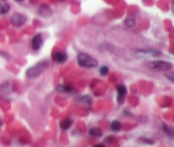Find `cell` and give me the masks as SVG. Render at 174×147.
<instances>
[{"label":"cell","mask_w":174,"mask_h":147,"mask_svg":"<svg viewBox=\"0 0 174 147\" xmlns=\"http://www.w3.org/2000/svg\"><path fill=\"white\" fill-rule=\"evenodd\" d=\"M48 66H49L48 61H41L35 66L30 67L29 69L26 71V77L29 78H36L46 70Z\"/></svg>","instance_id":"6da1fadb"},{"label":"cell","mask_w":174,"mask_h":147,"mask_svg":"<svg viewBox=\"0 0 174 147\" xmlns=\"http://www.w3.org/2000/svg\"><path fill=\"white\" fill-rule=\"evenodd\" d=\"M77 62L81 67L86 68H93L98 66V61L85 53H79L77 54Z\"/></svg>","instance_id":"7a4b0ae2"},{"label":"cell","mask_w":174,"mask_h":147,"mask_svg":"<svg viewBox=\"0 0 174 147\" xmlns=\"http://www.w3.org/2000/svg\"><path fill=\"white\" fill-rule=\"evenodd\" d=\"M147 67L152 70L158 71H169L172 68V65L167 61L154 60V61L149 62Z\"/></svg>","instance_id":"3957f363"},{"label":"cell","mask_w":174,"mask_h":147,"mask_svg":"<svg viewBox=\"0 0 174 147\" xmlns=\"http://www.w3.org/2000/svg\"><path fill=\"white\" fill-rule=\"evenodd\" d=\"M26 16L19 13L14 14L13 15L11 16V18H10V22L15 27H21L22 25L26 23Z\"/></svg>","instance_id":"277c9868"},{"label":"cell","mask_w":174,"mask_h":147,"mask_svg":"<svg viewBox=\"0 0 174 147\" xmlns=\"http://www.w3.org/2000/svg\"><path fill=\"white\" fill-rule=\"evenodd\" d=\"M43 40L41 34H37L35 37L33 38L32 41V47L34 50H38L40 48L43 46Z\"/></svg>","instance_id":"5b68a950"},{"label":"cell","mask_w":174,"mask_h":147,"mask_svg":"<svg viewBox=\"0 0 174 147\" xmlns=\"http://www.w3.org/2000/svg\"><path fill=\"white\" fill-rule=\"evenodd\" d=\"M117 89V100H118L119 103H122L123 100H124L126 94H127V89L125 87L124 85L120 84L116 88Z\"/></svg>","instance_id":"8992f818"},{"label":"cell","mask_w":174,"mask_h":147,"mask_svg":"<svg viewBox=\"0 0 174 147\" xmlns=\"http://www.w3.org/2000/svg\"><path fill=\"white\" fill-rule=\"evenodd\" d=\"M67 60V55L64 52H57L54 55V60L57 63H64Z\"/></svg>","instance_id":"52a82bcc"},{"label":"cell","mask_w":174,"mask_h":147,"mask_svg":"<svg viewBox=\"0 0 174 147\" xmlns=\"http://www.w3.org/2000/svg\"><path fill=\"white\" fill-rule=\"evenodd\" d=\"M89 134L93 136V137H101L102 134H103V132L100 128H90L89 129Z\"/></svg>","instance_id":"ba28073f"},{"label":"cell","mask_w":174,"mask_h":147,"mask_svg":"<svg viewBox=\"0 0 174 147\" xmlns=\"http://www.w3.org/2000/svg\"><path fill=\"white\" fill-rule=\"evenodd\" d=\"M72 124V121L69 119V118H66V119H64L60 123V128H61V129H63V130H67V129H69L70 128H71Z\"/></svg>","instance_id":"9c48e42d"},{"label":"cell","mask_w":174,"mask_h":147,"mask_svg":"<svg viewBox=\"0 0 174 147\" xmlns=\"http://www.w3.org/2000/svg\"><path fill=\"white\" fill-rule=\"evenodd\" d=\"M138 53L145 54H150V56H154V57L160 56L161 54V52L155 51V50H140V51H138Z\"/></svg>","instance_id":"30bf717a"},{"label":"cell","mask_w":174,"mask_h":147,"mask_svg":"<svg viewBox=\"0 0 174 147\" xmlns=\"http://www.w3.org/2000/svg\"><path fill=\"white\" fill-rule=\"evenodd\" d=\"M111 128L112 131L114 132H117V131L121 130L122 128V124L119 121H112L111 123Z\"/></svg>","instance_id":"8fae6325"},{"label":"cell","mask_w":174,"mask_h":147,"mask_svg":"<svg viewBox=\"0 0 174 147\" xmlns=\"http://www.w3.org/2000/svg\"><path fill=\"white\" fill-rule=\"evenodd\" d=\"M56 90L61 92V93H70L72 92V89L69 86H65V85H58L56 87Z\"/></svg>","instance_id":"7c38bea8"},{"label":"cell","mask_w":174,"mask_h":147,"mask_svg":"<svg viewBox=\"0 0 174 147\" xmlns=\"http://www.w3.org/2000/svg\"><path fill=\"white\" fill-rule=\"evenodd\" d=\"M10 10V5L6 3H0V15H3L9 12Z\"/></svg>","instance_id":"4fadbf2b"},{"label":"cell","mask_w":174,"mask_h":147,"mask_svg":"<svg viewBox=\"0 0 174 147\" xmlns=\"http://www.w3.org/2000/svg\"><path fill=\"white\" fill-rule=\"evenodd\" d=\"M109 72V68L106 66H102L99 68V73L101 74L102 76H106Z\"/></svg>","instance_id":"5bb4252c"},{"label":"cell","mask_w":174,"mask_h":147,"mask_svg":"<svg viewBox=\"0 0 174 147\" xmlns=\"http://www.w3.org/2000/svg\"><path fill=\"white\" fill-rule=\"evenodd\" d=\"M125 24L128 26V27H133V26H134L135 24V21L133 19H130V18H128L127 20H125Z\"/></svg>","instance_id":"9a60e30c"},{"label":"cell","mask_w":174,"mask_h":147,"mask_svg":"<svg viewBox=\"0 0 174 147\" xmlns=\"http://www.w3.org/2000/svg\"><path fill=\"white\" fill-rule=\"evenodd\" d=\"M164 131L166 132V134L168 135H172V130L169 128L168 126H164Z\"/></svg>","instance_id":"2e32d148"},{"label":"cell","mask_w":174,"mask_h":147,"mask_svg":"<svg viewBox=\"0 0 174 147\" xmlns=\"http://www.w3.org/2000/svg\"><path fill=\"white\" fill-rule=\"evenodd\" d=\"M94 147H105L103 145H94Z\"/></svg>","instance_id":"e0dca14e"},{"label":"cell","mask_w":174,"mask_h":147,"mask_svg":"<svg viewBox=\"0 0 174 147\" xmlns=\"http://www.w3.org/2000/svg\"><path fill=\"white\" fill-rule=\"evenodd\" d=\"M2 127V120H1V118H0V128Z\"/></svg>","instance_id":"ac0fdd59"},{"label":"cell","mask_w":174,"mask_h":147,"mask_svg":"<svg viewBox=\"0 0 174 147\" xmlns=\"http://www.w3.org/2000/svg\"><path fill=\"white\" fill-rule=\"evenodd\" d=\"M15 1H17V2H20V1H22V0H15Z\"/></svg>","instance_id":"d6986e66"},{"label":"cell","mask_w":174,"mask_h":147,"mask_svg":"<svg viewBox=\"0 0 174 147\" xmlns=\"http://www.w3.org/2000/svg\"><path fill=\"white\" fill-rule=\"evenodd\" d=\"M61 1H62V0H61Z\"/></svg>","instance_id":"ffe728a7"}]
</instances>
